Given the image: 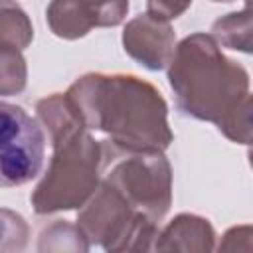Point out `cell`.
<instances>
[{
  "label": "cell",
  "mask_w": 253,
  "mask_h": 253,
  "mask_svg": "<svg viewBox=\"0 0 253 253\" xmlns=\"http://www.w3.org/2000/svg\"><path fill=\"white\" fill-rule=\"evenodd\" d=\"M168 83L184 115L215 125L231 142H251L249 73L210 34H190L176 45Z\"/></svg>",
  "instance_id": "1"
},
{
  "label": "cell",
  "mask_w": 253,
  "mask_h": 253,
  "mask_svg": "<svg viewBox=\"0 0 253 253\" xmlns=\"http://www.w3.org/2000/svg\"><path fill=\"white\" fill-rule=\"evenodd\" d=\"M83 125L117 152H164L174 134L168 105L148 81L130 73H85L65 91Z\"/></svg>",
  "instance_id": "2"
},
{
  "label": "cell",
  "mask_w": 253,
  "mask_h": 253,
  "mask_svg": "<svg viewBox=\"0 0 253 253\" xmlns=\"http://www.w3.org/2000/svg\"><path fill=\"white\" fill-rule=\"evenodd\" d=\"M38 121L53 154L30 202L38 215L81 208L101 182L103 144L85 128L67 93H53L36 105Z\"/></svg>",
  "instance_id": "3"
},
{
  "label": "cell",
  "mask_w": 253,
  "mask_h": 253,
  "mask_svg": "<svg viewBox=\"0 0 253 253\" xmlns=\"http://www.w3.org/2000/svg\"><path fill=\"white\" fill-rule=\"evenodd\" d=\"M77 227L89 241L109 253L150 251L158 237V221L130 208L123 196L99 182L77 213Z\"/></svg>",
  "instance_id": "4"
},
{
  "label": "cell",
  "mask_w": 253,
  "mask_h": 253,
  "mask_svg": "<svg viewBox=\"0 0 253 253\" xmlns=\"http://www.w3.org/2000/svg\"><path fill=\"white\" fill-rule=\"evenodd\" d=\"M101 182L154 221H162L172 206V168L162 152H117L103 146Z\"/></svg>",
  "instance_id": "5"
},
{
  "label": "cell",
  "mask_w": 253,
  "mask_h": 253,
  "mask_svg": "<svg viewBox=\"0 0 253 253\" xmlns=\"http://www.w3.org/2000/svg\"><path fill=\"white\" fill-rule=\"evenodd\" d=\"M45 154V132L24 107L0 101V188L32 182Z\"/></svg>",
  "instance_id": "6"
},
{
  "label": "cell",
  "mask_w": 253,
  "mask_h": 253,
  "mask_svg": "<svg viewBox=\"0 0 253 253\" xmlns=\"http://www.w3.org/2000/svg\"><path fill=\"white\" fill-rule=\"evenodd\" d=\"M128 12V0H51L45 18L61 40H79L93 28H115Z\"/></svg>",
  "instance_id": "7"
},
{
  "label": "cell",
  "mask_w": 253,
  "mask_h": 253,
  "mask_svg": "<svg viewBox=\"0 0 253 253\" xmlns=\"http://www.w3.org/2000/svg\"><path fill=\"white\" fill-rule=\"evenodd\" d=\"M123 47L128 57L150 71L168 67L174 49L176 34L166 20L154 18L148 12L126 22L123 30Z\"/></svg>",
  "instance_id": "8"
},
{
  "label": "cell",
  "mask_w": 253,
  "mask_h": 253,
  "mask_svg": "<svg viewBox=\"0 0 253 253\" xmlns=\"http://www.w3.org/2000/svg\"><path fill=\"white\" fill-rule=\"evenodd\" d=\"M156 251H186L210 253L215 249V231L211 223L196 213H178L168 225L158 231L154 241Z\"/></svg>",
  "instance_id": "9"
},
{
  "label": "cell",
  "mask_w": 253,
  "mask_h": 253,
  "mask_svg": "<svg viewBox=\"0 0 253 253\" xmlns=\"http://www.w3.org/2000/svg\"><path fill=\"white\" fill-rule=\"evenodd\" d=\"M217 45H223L227 49L251 53V10L249 2H245V8L241 12H231L219 20L213 22L211 34H210Z\"/></svg>",
  "instance_id": "10"
},
{
  "label": "cell",
  "mask_w": 253,
  "mask_h": 253,
  "mask_svg": "<svg viewBox=\"0 0 253 253\" xmlns=\"http://www.w3.org/2000/svg\"><path fill=\"white\" fill-rule=\"evenodd\" d=\"M34 40V26L28 14L14 0H0V45L26 49Z\"/></svg>",
  "instance_id": "11"
},
{
  "label": "cell",
  "mask_w": 253,
  "mask_h": 253,
  "mask_svg": "<svg viewBox=\"0 0 253 253\" xmlns=\"http://www.w3.org/2000/svg\"><path fill=\"white\" fill-rule=\"evenodd\" d=\"M89 241L77 225H71L63 219H55L45 225L40 233V251H89Z\"/></svg>",
  "instance_id": "12"
},
{
  "label": "cell",
  "mask_w": 253,
  "mask_h": 253,
  "mask_svg": "<svg viewBox=\"0 0 253 253\" xmlns=\"http://www.w3.org/2000/svg\"><path fill=\"white\" fill-rule=\"evenodd\" d=\"M28 83V65L20 49L0 45V97L20 95Z\"/></svg>",
  "instance_id": "13"
},
{
  "label": "cell",
  "mask_w": 253,
  "mask_h": 253,
  "mask_svg": "<svg viewBox=\"0 0 253 253\" xmlns=\"http://www.w3.org/2000/svg\"><path fill=\"white\" fill-rule=\"evenodd\" d=\"M30 227L26 219L12 211L0 208V253L2 251H22L28 243Z\"/></svg>",
  "instance_id": "14"
},
{
  "label": "cell",
  "mask_w": 253,
  "mask_h": 253,
  "mask_svg": "<svg viewBox=\"0 0 253 253\" xmlns=\"http://www.w3.org/2000/svg\"><path fill=\"white\" fill-rule=\"evenodd\" d=\"M194 0H146V12L160 20H176L182 16Z\"/></svg>",
  "instance_id": "15"
},
{
  "label": "cell",
  "mask_w": 253,
  "mask_h": 253,
  "mask_svg": "<svg viewBox=\"0 0 253 253\" xmlns=\"http://www.w3.org/2000/svg\"><path fill=\"white\" fill-rule=\"evenodd\" d=\"M211 2H233V0H211ZM247 2V0H245Z\"/></svg>",
  "instance_id": "16"
}]
</instances>
